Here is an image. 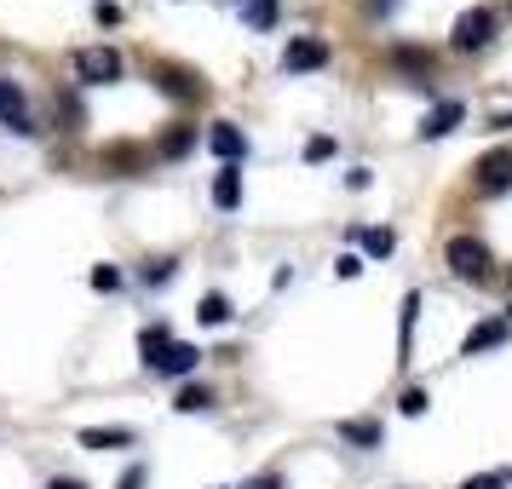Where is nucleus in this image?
I'll return each instance as SVG.
<instances>
[{"mask_svg": "<svg viewBox=\"0 0 512 489\" xmlns=\"http://www.w3.org/2000/svg\"><path fill=\"white\" fill-rule=\"evenodd\" d=\"M449 271L466 277V282H484L489 277V248L478 236H455V242H449Z\"/></svg>", "mask_w": 512, "mask_h": 489, "instance_id": "nucleus-1", "label": "nucleus"}, {"mask_svg": "<svg viewBox=\"0 0 512 489\" xmlns=\"http://www.w3.org/2000/svg\"><path fill=\"white\" fill-rule=\"evenodd\" d=\"M75 75H81V81H93V87H104V81H116V75H121V52L81 47V52H75Z\"/></svg>", "mask_w": 512, "mask_h": 489, "instance_id": "nucleus-2", "label": "nucleus"}, {"mask_svg": "<svg viewBox=\"0 0 512 489\" xmlns=\"http://www.w3.org/2000/svg\"><path fill=\"white\" fill-rule=\"evenodd\" d=\"M328 64V41L323 35H294L288 47H282V70H323Z\"/></svg>", "mask_w": 512, "mask_h": 489, "instance_id": "nucleus-3", "label": "nucleus"}, {"mask_svg": "<svg viewBox=\"0 0 512 489\" xmlns=\"http://www.w3.org/2000/svg\"><path fill=\"white\" fill-rule=\"evenodd\" d=\"M489 29H495V18H489L484 6H472V12H461L455 18V52H478V47H489Z\"/></svg>", "mask_w": 512, "mask_h": 489, "instance_id": "nucleus-4", "label": "nucleus"}, {"mask_svg": "<svg viewBox=\"0 0 512 489\" xmlns=\"http://www.w3.org/2000/svg\"><path fill=\"white\" fill-rule=\"evenodd\" d=\"M0 121H6L12 133H35V127H29V104H24V87H18V81H0Z\"/></svg>", "mask_w": 512, "mask_h": 489, "instance_id": "nucleus-5", "label": "nucleus"}, {"mask_svg": "<svg viewBox=\"0 0 512 489\" xmlns=\"http://www.w3.org/2000/svg\"><path fill=\"white\" fill-rule=\"evenodd\" d=\"M461 116H466V104H461V98H443L438 110H432V116L420 121V139H443V133H455V127H461Z\"/></svg>", "mask_w": 512, "mask_h": 489, "instance_id": "nucleus-6", "label": "nucleus"}, {"mask_svg": "<svg viewBox=\"0 0 512 489\" xmlns=\"http://www.w3.org/2000/svg\"><path fill=\"white\" fill-rule=\"evenodd\" d=\"M478 185L484 190H507L512 185V150H489L478 162Z\"/></svg>", "mask_w": 512, "mask_h": 489, "instance_id": "nucleus-7", "label": "nucleus"}, {"mask_svg": "<svg viewBox=\"0 0 512 489\" xmlns=\"http://www.w3.org/2000/svg\"><path fill=\"white\" fill-rule=\"evenodd\" d=\"M236 202H242V167L225 162L219 173H213V208H225V213H231Z\"/></svg>", "mask_w": 512, "mask_h": 489, "instance_id": "nucleus-8", "label": "nucleus"}, {"mask_svg": "<svg viewBox=\"0 0 512 489\" xmlns=\"http://www.w3.org/2000/svg\"><path fill=\"white\" fill-rule=\"evenodd\" d=\"M196 363H202V351L185 346V340H173V346L162 351V363H156V369H162V374H190Z\"/></svg>", "mask_w": 512, "mask_h": 489, "instance_id": "nucleus-9", "label": "nucleus"}, {"mask_svg": "<svg viewBox=\"0 0 512 489\" xmlns=\"http://www.w3.org/2000/svg\"><path fill=\"white\" fill-rule=\"evenodd\" d=\"M208 144H213V156H225V162H236L248 144H242V133H236L231 121H213V133H208Z\"/></svg>", "mask_w": 512, "mask_h": 489, "instance_id": "nucleus-10", "label": "nucleus"}, {"mask_svg": "<svg viewBox=\"0 0 512 489\" xmlns=\"http://www.w3.org/2000/svg\"><path fill=\"white\" fill-rule=\"evenodd\" d=\"M167 346H173V334H167L162 323H156V328H144V334H139V351H144V369H156V363H162V351H167Z\"/></svg>", "mask_w": 512, "mask_h": 489, "instance_id": "nucleus-11", "label": "nucleus"}, {"mask_svg": "<svg viewBox=\"0 0 512 489\" xmlns=\"http://www.w3.org/2000/svg\"><path fill=\"white\" fill-rule=\"evenodd\" d=\"M81 443H87V449H121V443H133V432H127V426H104V432H98V426H87V432H81Z\"/></svg>", "mask_w": 512, "mask_h": 489, "instance_id": "nucleus-12", "label": "nucleus"}, {"mask_svg": "<svg viewBox=\"0 0 512 489\" xmlns=\"http://www.w3.org/2000/svg\"><path fill=\"white\" fill-rule=\"evenodd\" d=\"M501 340H507V323H478L472 334H466V357H472V351H489V346H501Z\"/></svg>", "mask_w": 512, "mask_h": 489, "instance_id": "nucleus-13", "label": "nucleus"}, {"mask_svg": "<svg viewBox=\"0 0 512 489\" xmlns=\"http://www.w3.org/2000/svg\"><path fill=\"white\" fill-rule=\"evenodd\" d=\"M340 438L357 443V449H380V426H374V420H346V426H340Z\"/></svg>", "mask_w": 512, "mask_h": 489, "instance_id": "nucleus-14", "label": "nucleus"}, {"mask_svg": "<svg viewBox=\"0 0 512 489\" xmlns=\"http://www.w3.org/2000/svg\"><path fill=\"white\" fill-rule=\"evenodd\" d=\"M242 24L248 29H271L277 24V0H248V6H242Z\"/></svg>", "mask_w": 512, "mask_h": 489, "instance_id": "nucleus-15", "label": "nucleus"}, {"mask_svg": "<svg viewBox=\"0 0 512 489\" xmlns=\"http://www.w3.org/2000/svg\"><path fill=\"white\" fill-rule=\"evenodd\" d=\"M202 323H231V300L225 294H202V311H196Z\"/></svg>", "mask_w": 512, "mask_h": 489, "instance_id": "nucleus-16", "label": "nucleus"}, {"mask_svg": "<svg viewBox=\"0 0 512 489\" xmlns=\"http://www.w3.org/2000/svg\"><path fill=\"white\" fill-rule=\"evenodd\" d=\"M363 248H369L374 259H386V254H392V248H397V236L386 231V225H374V231H363Z\"/></svg>", "mask_w": 512, "mask_h": 489, "instance_id": "nucleus-17", "label": "nucleus"}, {"mask_svg": "<svg viewBox=\"0 0 512 489\" xmlns=\"http://www.w3.org/2000/svg\"><path fill=\"white\" fill-rule=\"evenodd\" d=\"M190 144H196V127H173V133L162 139V156H185Z\"/></svg>", "mask_w": 512, "mask_h": 489, "instance_id": "nucleus-18", "label": "nucleus"}, {"mask_svg": "<svg viewBox=\"0 0 512 489\" xmlns=\"http://www.w3.org/2000/svg\"><path fill=\"white\" fill-rule=\"evenodd\" d=\"M415 311H420V294H409V300H403V340H397L403 357H409V340H415Z\"/></svg>", "mask_w": 512, "mask_h": 489, "instance_id": "nucleus-19", "label": "nucleus"}, {"mask_svg": "<svg viewBox=\"0 0 512 489\" xmlns=\"http://www.w3.org/2000/svg\"><path fill=\"white\" fill-rule=\"evenodd\" d=\"M167 93H179V98H196V93H202V81H190L185 70H167Z\"/></svg>", "mask_w": 512, "mask_h": 489, "instance_id": "nucleus-20", "label": "nucleus"}, {"mask_svg": "<svg viewBox=\"0 0 512 489\" xmlns=\"http://www.w3.org/2000/svg\"><path fill=\"white\" fill-rule=\"evenodd\" d=\"M426 403H432L426 386H409V392H403V415H426Z\"/></svg>", "mask_w": 512, "mask_h": 489, "instance_id": "nucleus-21", "label": "nucleus"}, {"mask_svg": "<svg viewBox=\"0 0 512 489\" xmlns=\"http://www.w3.org/2000/svg\"><path fill=\"white\" fill-rule=\"evenodd\" d=\"M179 409H185V415L208 409V392H202V386H185V392H179Z\"/></svg>", "mask_w": 512, "mask_h": 489, "instance_id": "nucleus-22", "label": "nucleus"}, {"mask_svg": "<svg viewBox=\"0 0 512 489\" xmlns=\"http://www.w3.org/2000/svg\"><path fill=\"white\" fill-rule=\"evenodd\" d=\"M167 277H173V259H156V265H144V282H150V288H162Z\"/></svg>", "mask_w": 512, "mask_h": 489, "instance_id": "nucleus-23", "label": "nucleus"}, {"mask_svg": "<svg viewBox=\"0 0 512 489\" xmlns=\"http://www.w3.org/2000/svg\"><path fill=\"white\" fill-rule=\"evenodd\" d=\"M334 156V139H311L305 144V162H328Z\"/></svg>", "mask_w": 512, "mask_h": 489, "instance_id": "nucleus-24", "label": "nucleus"}, {"mask_svg": "<svg viewBox=\"0 0 512 489\" xmlns=\"http://www.w3.org/2000/svg\"><path fill=\"white\" fill-rule=\"evenodd\" d=\"M93 288H104V294H110V288H121V277L110 271V265H98V271H93Z\"/></svg>", "mask_w": 512, "mask_h": 489, "instance_id": "nucleus-25", "label": "nucleus"}, {"mask_svg": "<svg viewBox=\"0 0 512 489\" xmlns=\"http://www.w3.org/2000/svg\"><path fill=\"white\" fill-rule=\"evenodd\" d=\"M461 489H507V484H501V472H484V478H466Z\"/></svg>", "mask_w": 512, "mask_h": 489, "instance_id": "nucleus-26", "label": "nucleus"}, {"mask_svg": "<svg viewBox=\"0 0 512 489\" xmlns=\"http://www.w3.org/2000/svg\"><path fill=\"white\" fill-rule=\"evenodd\" d=\"M139 484H144V472H139V466H133V472L121 478V489H139Z\"/></svg>", "mask_w": 512, "mask_h": 489, "instance_id": "nucleus-27", "label": "nucleus"}, {"mask_svg": "<svg viewBox=\"0 0 512 489\" xmlns=\"http://www.w3.org/2000/svg\"><path fill=\"white\" fill-rule=\"evenodd\" d=\"M47 489H87V484H75V478H52Z\"/></svg>", "mask_w": 512, "mask_h": 489, "instance_id": "nucleus-28", "label": "nucleus"}, {"mask_svg": "<svg viewBox=\"0 0 512 489\" xmlns=\"http://www.w3.org/2000/svg\"><path fill=\"white\" fill-rule=\"evenodd\" d=\"M369 6H374V12H392L397 0H369Z\"/></svg>", "mask_w": 512, "mask_h": 489, "instance_id": "nucleus-29", "label": "nucleus"}, {"mask_svg": "<svg viewBox=\"0 0 512 489\" xmlns=\"http://www.w3.org/2000/svg\"><path fill=\"white\" fill-rule=\"evenodd\" d=\"M248 489H277V478H259V484H248Z\"/></svg>", "mask_w": 512, "mask_h": 489, "instance_id": "nucleus-30", "label": "nucleus"}, {"mask_svg": "<svg viewBox=\"0 0 512 489\" xmlns=\"http://www.w3.org/2000/svg\"><path fill=\"white\" fill-rule=\"evenodd\" d=\"M495 127H512V116H495Z\"/></svg>", "mask_w": 512, "mask_h": 489, "instance_id": "nucleus-31", "label": "nucleus"}, {"mask_svg": "<svg viewBox=\"0 0 512 489\" xmlns=\"http://www.w3.org/2000/svg\"><path fill=\"white\" fill-rule=\"evenodd\" d=\"M501 484H512V472H507V478H501Z\"/></svg>", "mask_w": 512, "mask_h": 489, "instance_id": "nucleus-32", "label": "nucleus"}]
</instances>
